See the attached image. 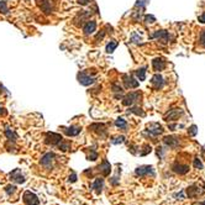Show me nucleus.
<instances>
[{
  "label": "nucleus",
  "mask_w": 205,
  "mask_h": 205,
  "mask_svg": "<svg viewBox=\"0 0 205 205\" xmlns=\"http://www.w3.org/2000/svg\"><path fill=\"white\" fill-rule=\"evenodd\" d=\"M183 112H184V111H183L182 109H179V107H178V109H172V110H169V111L164 115V120L168 121V122H169V121H175L179 116L183 115Z\"/></svg>",
  "instance_id": "12"
},
{
  "label": "nucleus",
  "mask_w": 205,
  "mask_h": 205,
  "mask_svg": "<svg viewBox=\"0 0 205 205\" xmlns=\"http://www.w3.org/2000/svg\"><path fill=\"white\" fill-rule=\"evenodd\" d=\"M172 171L174 172V173H177V174L184 175V174H187V173L189 172V166H187V164H182V163L175 162V163H173V164H172Z\"/></svg>",
  "instance_id": "15"
},
{
  "label": "nucleus",
  "mask_w": 205,
  "mask_h": 205,
  "mask_svg": "<svg viewBox=\"0 0 205 205\" xmlns=\"http://www.w3.org/2000/svg\"><path fill=\"white\" fill-rule=\"evenodd\" d=\"M37 5L45 15H50L53 11V2L52 0H37Z\"/></svg>",
  "instance_id": "6"
},
{
  "label": "nucleus",
  "mask_w": 205,
  "mask_h": 205,
  "mask_svg": "<svg viewBox=\"0 0 205 205\" xmlns=\"http://www.w3.org/2000/svg\"><path fill=\"white\" fill-rule=\"evenodd\" d=\"M68 180H69V182H70V183H74V182L77 180V174H75V173H72V175L69 177V179H68Z\"/></svg>",
  "instance_id": "43"
},
{
  "label": "nucleus",
  "mask_w": 205,
  "mask_h": 205,
  "mask_svg": "<svg viewBox=\"0 0 205 205\" xmlns=\"http://www.w3.org/2000/svg\"><path fill=\"white\" fill-rule=\"evenodd\" d=\"M115 126H116L117 129L122 130V131H127V122H126V120L122 119V117H119V119L115 120Z\"/></svg>",
  "instance_id": "25"
},
{
  "label": "nucleus",
  "mask_w": 205,
  "mask_h": 205,
  "mask_svg": "<svg viewBox=\"0 0 205 205\" xmlns=\"http://www.w3.org/2000/svg\"><path fill=\"white\" fill-rule=\"evenodd\" d=\"M205 193V185H203V188L199 187V184H192L190 187H188L185 189V195L188 198H197L202 194Z\"/></svg>",
  "instance_id": "1"
},
{
  "label": "nucleus",
  "mask_w": 205,
  "mask_h": 205,
  "mask_svg": "<svg viewBox=\"0 0 205 205\" xmlns=\"http://www.w3.org/2000/svg\"><path fill=\"white\" fill-rule=\"evenodd\" d=\"M143 150H145V151L140 152V155H141V156H146V155H148V153L152 151V148H151V146H150V145H146V146H143Z\"/></svg>",
  "instance_id": "38"
},
{
  "label": "nucleus",
  "mask_w": 205,
  "mask_h": 205,
  "mask_svg": "<svg viewBox=\"0 0 205 205\" xmlns=\"http://www.w3.org/2000/svg\"><path fill=\"white\" fill-rule=\"evenodd\" d=\"M122 82H124V85L125 88L127 89H132V88H137L138 87V80H136L132 75H129V74H124L122 75Z\"/></svg>",
  "instance_id": "10"
},
{
  "label": "nucleus",
  "mask_w": 205,
  "mask_h": 205,
  "mask_svg": "<svg viewBox=\"0 0 205 205\" xmlns=\"http://www.w3.org/2000/svg\"><path fill=\"white\" fill-rule=\"evenodd\" d=\"M63 131H64V134H66L67 136L73 137V136L79 135L80 131H82V129H80L79 126H74V125H72V126H69V127H64Z\"/></svg>",
  "instance_id": "21"
},
{
  "label": "nucleus",
  "mask_w": 205,
  "mask_h": 205,
  "mask_svg": "<svg viewBox=\"0 0 205 205\" xmlns=\"http://www.w3.org/2000/svg\"><path fill=\"white\" fill-rule=\"evenodd\" d=\"M111 89H112V92H114L115 94H120V93L124 92L122 88H121L119 84H112V85H111Z\"/></svg>",
  "instance_id": "36"
},
{
  "label": "nucleus",
  "mask_w": 205,
  "mask_h": 205,
  "mask_svg": "<svg viewBox=\"0 0 205 205\" xmlns=\"http://www.w3.org/2000/svg\"><path fill=\"white\" fill-rule=\"evenodd\" d=\"M5 136L7 137V140H9L10 142H15V141L17 140L16 132H15L10 126H6V127H5Z\"/></svg>",
  "instance_id": "23"
},
{
  "label": "nucleus",
  "mask_w": 205,
  "mask_h": 205,
  "mask_svg": "<svg viewBox=\"0 0 205 205\" xmlns=\"http://www.w3.org/2000/svg\"><path fill=\"white\" fill-rule=\"evenodd\" d=\"M188 134H189V136H195V135L198 134V127H197V125H192V126L188 129Z\"/></svg>",
  "instance_id": "33"
},
{
  "label": "nucleus",
  "mask_w": 205,
  "mask_h": 205,
  "mask_svg": "<svg viewBox=\"0 0 205 205\" xmlns=\"http://www.w3.org/2000/svg\"><path fill=\"white\" fill-rule=\"evenodd\" d=\"M152 67L155 69V72H161V70H163V69L166 68V61H164V58H162V57L155 58V60L152 61Z\"/></svg>",
  "instance_id": "18"
},
{
  "label": "nucleus",
  "mask_w": 205,
  "mask_h": 205,
  "mask_svg": "<svg viewBox=\"0 0 205 205\" xmlns=\"http://www.w3.org/2000/svg\"><path fill=\"white\" fill-rule=\"evenodd\" d=\"M5 190H6V193L10 195V194H12V193L16 190V187H15V185H7V187L5 188Z\"/></svg>",
  "instance_id": "40"
},
{
  "label": "nucleus",
  "mask_w": 205,
  "mask_h": 205,
  "mask_svg": "<svg viewBox=\"0 0 205 205\" xmlns=\"http://www.w3.org/2000/svg\"><path fill=\"white\" fill-rule=\"evenodd\" d=\"M124 142H125L124 136H116L111 138V143H114V145H119V143H124Z\"/></svg>",
  "instance_id": "31"
},
{
  "label": "nucleus",
  "mask_w": 205,
  "mask_h": 205,
  "mask_svg": "<svg viewBox=\"0 0 205 205\" xmlns=\"http://www.w3.org/2000/svg\"><path fill=\"white\" fill-rule=\"evenodd\" d=\"M135 174L137 177H145V175H152L155 177L156 173L152 166H140L135 169Z\"/></svg>",
  "instance_id": "9"
},
{
  "label": "nucleus",
  "mask_w": 205,
  "mask_h": 205,
  "mask_svg": "<svg viewBox=\"0 0 205 205\" xmlns=\"http://www.w3.org/2000/svg\"><path fill=\"white\" fill-rule=\"evenodd\" d=\"M0 14H4V15L9 14V7L4 0H0Z\"/></svg>",
  "instance_id": "29"
},
{
  "label": "nucleus",
  "mask_w": 205,
  "mask_h": 205,
  "mask_svg": "<svg viewBox=\"0 0 205 205\" xmlns=\"http://www.w3.org/2000/svg\"><path fill=\"white\" fill-rule=\"evenodd\" d=\"M24 203L26 205H38L40 204V200H38V198L35 195L34 193L27 190V192L24 193Z\"/></svg>",
  "instance_id": "14"
},
{
  "label": "nucleus",
  "mask_w": 205,
  "mask_h": 205,
  "mask_svg": "<svg viewBox=\"0 0 205 205\" xmlns=\"http://www.w3.org/2000/svg\"><path fill=\"white\" fill-rule=\"evenodd\" d=\"M55 158H56L55 153H52V152H47V153H45V155L42 156V158H41V164H42L46 169H51L52 166H53Z\"/></svg>",
  "instance_id": "7"
},
{
  "label": "nucleus",
  "mask_w": 205,
  "mask_h": 205,
  "mask_svg": "<svg viewBox=\"0 0 205 205\" xmlns=\"http://www.w3.org/2000/svg\"><path fill=\"white\" fill-rule=\"evenodd\" d=\"M140 98H141V93H140V92H131L130 94H127V95H125V97L122 98V105H125V106H131V105H134Z\"/></svg>",
  "instance_id": "5"
},
{
  "label": "nucleus",
  "mask_w": 205,
  "mask_h": 205,
  "mask_svg": "<svg viewBox=\"0 0 205 205\" xmlns=\"http://www.w3.org/2000/svg\"><path fill=\"white\" fill-rule=\"evenodd\" d=\"M198 20H199V22H202V24H205V12H204V14H202V15L198 17Z\"/></svg>",
  "instance_id": "45"
},
{
  "label": "nucleus",
  "mask_w": 205,
  "mask_h": 205,
  "mask_svg": "<svg viewBox=\"0 0 205 205\" xmlns=\"http://www.w3.org/2000/svg\"><path fill=\"white\" fill-rule=\"evenodd\" d=\"M141 41H142L141 36H138L136 32H134V34L131 35V42H134V43H141Z\"/></svg>",
  "instance_id": "34"
},
{
  "label": "nucleus",
  "mask_w": 205,
  "mask_h": 205,
  "mask_svg": "<svg viewBox=\"0 0 205 205\" xmlns=\"http://www.w3.org/2000/svg\"><path fill=\"white\" fill-rule=\"evenodd\" d=\"M98 169H99V172L102 173L104 177H106V175H109L110 172H111V166H110V163L107 162V160H104L102 162V164L98 167Z\"/></svg>",
  "instance_id": "22"
},
{
  "label": "nucleus",
  "mask_w": 205,
  "mask_h": 205,
  "mask_svg": "<svg viewBox=\"0 0 205 205\" xmlns=\"http://www.w3.org/2000/svg\"><path fill=\"white\" fill-rule=\"evenodd\" d=\"M9 175H10V178H11V180H14L15 183H20V184H21V183L25 182V177L21 174V171H20L19 168H17V169H14Z\"/></svg>",
  "instance_id": "20"
},
{
  "label": "nucleus",
  "mask_w": 205,
  "mask_h": 205,
  "mask_svg": "<svg viewBox=\"0 0 205 205\" xmlns=\"http://www.w3.org/2000/svg\"><path fill=\"white\" fill-rule=\"evenodd\" d=\"M145 134H148L151 137H157L161 134H163V127L158 122H151V124L147 125Z\"/></svg>",
  "instance_id": "2"
},
{
  "label": "nucleus",
  "mask_w": 205,
  "mask_h": 205,
  "mask_svg": "<svg viewBox=\"0 0 205 205\" xmlns=\"http://www.w3.org/2000/svg\"><path fill=\"white\" fill-rule=\"evenodd\" d=\"M150 0H137L136 2V7H140V10L141 11H143L145 10V6L147 5V2H148Z\"/></svg>",
  "instance_id": "32"
},
{
  "label": "nucleus",
  "mask_w": 205,
  "mask_h": 205,
  "mask_svg": "<svg viewBox=\"0 0 205 205\" xmlns=\"http://www.w3.org/2000/svg\"><path fill=\"white\" fill-rule=\"evenodd\" d=\"M193 166H194L197 169H203V168H204V164H203V162H202L199 158H194V160H193Z\"/></svg>",
  "instance_id": "30"
},
{
  "label": "nucleus",
  "mask_w": 205,
  "mask_h": 205,
  "mask_svg": "<svg viewBox=\"0 0 205 205\" xmlns=\"http://www.w3.org/2000/svg\"><path fill=\"white\" fill-rule=\"evenodd\" d=\"M157 156H158L160 158L163 157V148H162V147H157Z\"/></svg>",
  "instance_id": "42"
},
{
  "label": "nucleus",
  "mask_w": 205,
  "mask_h": 205,
  "mask_svg": "<svg viewBox=\"0 0 205 205\" xmlns=\"http://www.w3.org/2000/svg\"><path fill=\"white\" fill-rule=\"evenodd\" d=\"M199 43H200V46L202 47H204L205 48V30L202 31V34H200V37H199Z\"/></svg>",
  "instance_id": "39"
},
{
  "label": "nucleus",
  "mask_w": 205,
  "mask_h": 205,
  "mask_svg": "<svg viewBox=\"0 0 205 205\" xmlns=\"http://www.w3.org/2000/svg\"><path fill=\"white\" fill-rule=\"evenodd\" d=\"M163 143L169 148H177L179 146V138L175 136H166L163 138Z\"/></svg>",
  "instance_id": "19"
},
{
  "label": "nucleus",
  "mask_w": 205,
  "mask_h": 205,
  "mask_svg": "<svg viewBox=\"0 0 205 205\" xmlns=\"http://www.w3.org/2000/svg\"><path fill=\"white\" fill-rule=\"evenodd\" d=\"M92 16V12L90 11H88V10H84V11H80L75 17H74V20H73V24L75 25V26H78V27H80V26H83L87 21H88V19Z\"/></svg>",
  "instance_id": "3"
},
{
  "label": "nucleus",
  "mask_w": 205,
  "mask_h": 205,
  "mask_svg": "<svg viewBox=\"0 0 205 205\" xmlns=\"http://www.w3.org/2000/svg\"><path fill=\"white\" fill-rule=\"evenodd\" d=\"M151 84H152V88L155 90H161L164 87V79L161 74H155L151 79Z\"/></svg>",
  "instance_id": "11"
},
{
  "label": "nucleus",
  "mask_w": 205,
  "mask_h": 205,
  "mask_svg": "<svg viewBox=\"0 0 205 205\" xmlns=\"http://www.w3.org/2000/svg\"><path fill=\"white\" fill-rule=\"evenodd\" d=\"M200 205H205V202H204V203H202V204H200Z\"/></svg>",
  "instance_id": "49"
},
{
  "label": "nucleus",
  "mask_w": 205,
  "mask_h": 205,
  "mask_svg": "<svg viewBox=\"0 0 205 205\" xmlns=\"http://www.w3.org/2000/svg\"><path fill=\"white\" fill-rule=\"evenodd\" d=\"M89 130H92V131L97 132L98 135H100L102 137H104L105 135H106V127H105V125H104V124H99V122L92 124V125L89 126Z\"/></svg>",
  "instance_id": "17"
},
{
  "label": "nucleus",
  "mask_w": 205,
  "mask_h": 205,
  "mask_svg": "<svg viewBox=\"0 0 205 205\" xmlns=\"http://www.w3.org/2000/svg\"><path fill=\"white\" fill-rule=\"evenodd\" d=\"M135 74H136V77L140 79V82H142V80H145L146 79V68L145 67H142V68H138L135 72Z\"/></svg>",
  "instance_id": "28"
},
{
  "label": "nucleus",
  "mask_w": 205,
  "mask_h": 205,
  "mask_svg": "<svg viewBox=\"0 0 205 205\" xmlns=\"http://www.w3.org/2000/svg\"><path fill=\"white\" fill-rule=\"evenodd\" d=\"M174 198H177V200H182V199H184V198H185V195H184V192H180V193H177V194H174Z\"/></svg>",
  "instance_id": "41"
},
{
  "label": "nucleus",
  "mask_w": 205,
  "mask_h": 205,
  "mask_svg": "<svg viewBox=\"0 0 205 205\" xmlns=\"http://www.w3.org/2000/svg\"><path fill=\"white\" fill-rule=\"evenodd\" d=\"M78 2H79L80 5H88V4L92 2V0H78Z\"/></svg>",
  "instance_id": "44"
},
{
  "label": "nucleus",
  "mask_w": 205,
  "mask_h": 205,
  "mask_svg": "<svg viewBox=\"0 0 205 205\" xmlns=\"http://www.w3.org/2000/svg\"><path fill=\"white\" fill-rule=\"evenodd\" d=\"M143 20H145L147 24H153V22H156V17H155L153 15H145Z\"/></svg>",
  "instance_id": "35"
},
{
  "label": "nucleus",
  "mask_w": 205,
  "mask_h": 205,
  "mask_svg": "<svg viewBox=\"0 0 205 205\" xmlns=\"http://www.w3.org/2000/svg\"><path fill=\"white\" fill-rule=\"evenodd\" d=\"M57 146H58L62 151H68L69 146H70V145H69V142H63V141H62V142H60Z\"/></svg>",
  "instance_id": "37"
},
{
  "label": "nucleus",
  "mask_w": 205,
  "mask_h": 205,
  "mask_svg": "<svg viewBox=\"0 0 205 205\" xmlns=\"http://www.w3.org/2000/svg\"><path fill=\"white\" fill-rule=\"evenodd\" d=\"M102 187H104V179L102 178H97L95 180H94V183H93V185H92V188L99 194V193H102Z\"/></svg>",
  "instance_id": "24"
},
{
  "label": "nucleus",
  "mask_w": 205,
  "mask_h": 205,
  "mask_svg": "<svg viewBox=\"0 0 205 205\" xmlns=\"http://www.w3.org/2000/svg\"><path fill=\"white\" fill-rule=\"evenodd\" d=\"M5 114H6V111H5V109H4V107H2L1 105H0V115H5Z\"/></svg>",
  "instance_id": "48"
},
{
  "label": "nucleus",
  "mask_w": 205,
  "mask_h": 205,
  "mask_svg": "<svg viewBox=\"0 0 205 205\" xmlns=\"http://www.w3.org/2000/svg\"><path fill=\"white\" fill-rule=\"evenodd\" d=\"M63 138L60 134H56V132H47L46 134V138H45V142L47 145H51V146H57L60 142H62Z\"/></svg>",
  "instance_id": "8"
},
{
  "label": "nucleus",
  "mask_w": 205,
  "mask_h": 205,
  "mask_svg": "<svg viewBox=\"0 0 205 205\" xmlns=\"http://www.w3.org/2000/svg\"><path fill=\"white\" fill-rule=\"evenodd\" d=\"M78 82H79L82 85L88 87V85L94 84V82H95V77L90 75L88 72H80V73H78Z\"/></svg>",
  "instance_id": "4"
},
{
  "label": "nucleus",
  "mask_w": 205,
  "mask_h": 205,
  "mask_svg": "<svg viewBox=\"0 0 205 205\" xmlns=\"http://www.w3.org/2000/svg\"><path fill=\"white\" fill-rule=\"evenodd\" d=\"M129 112H131V114H135L137 116H143L145 115V112H143V110L140 107V106H129Z\"/></svg>",
  "instance_id": "27"
},
{
  "label": "nucleus",
  "mask_w": 205,
  "mask_h": 205,
  "mask_svg": "<svg viewBox=\"0 0 205 205\" xmlns=\"http://www.w3.org/2000/svg\"><path fill=\"white\" fill-rule=\"evenodd\" d=\"M104 36H105V32H104V31H102V32H99V34L97 35V41H98L99 38L102 40V37H104Z\"/></svg>",
  "instance_id": "46"
},
{
  "label": "nucleus",
  "mask_w": 205,
  "mask_h": 205,
  "mask_svg": "<svg viewBox=\"0 0 205 205\" xmlns=\"http://www.w3.org/2000/svg\"><path fill=\"white\" fill-rule=\"evenodd\" d=\"M83 31L87 36L93 35L97 31V21L95 20H88L84 25H83Z\"/></svg>",
  "instance_id": "13"
},
{
  "label": "nucleus",
  "mask_w": 205,
  "mask_h": 205,
  "mask_svg": "<svg viewBox=\"0 0 205 205\" xmlns=\"http://www.w3.org/2000/svg\"><path fill=\"white\" fill-rule=\"evenodd\" d=\"M117 45H119V42H117V41H115V40H111V41H110V42L106 45V48H105L106 53H112V52L116 50Z\"/></svg>",
  "instance_id": "26"
},
{
  "label": "nucleus",
  "mask_w": 205,
  "mask_h": 205,
  "mask_svg": "<svg viewBox=\"0 0 205 205\" xmlns=\"http://www.w3.org/2000/svg\"><path fill=\"white\" fill-rule=\"evenodd\" d=\"M168 127H169V130L174 131V130H175V127H177V124H169V125H168Z\"/></svg>",
  "instance_id": "47"
},
{
  "label": "nucleus",
  "mask_w": 205,
  "mask_h": 205,
  "mask_svg": "<svg viewBox=\"0 0 205 205\" xmlns=\"http://www.w3.org/2000/svg\"><path fill=\"white\" fill-rule=\"evenodd\" d=\"M151 38H158L160 41H162L163 43H167L168 42V40H169V35L167 31H164V30H157V31H155L153 34L150 36Z\"/></svg>",
  "instance_id": "16"
}]
</instances>
